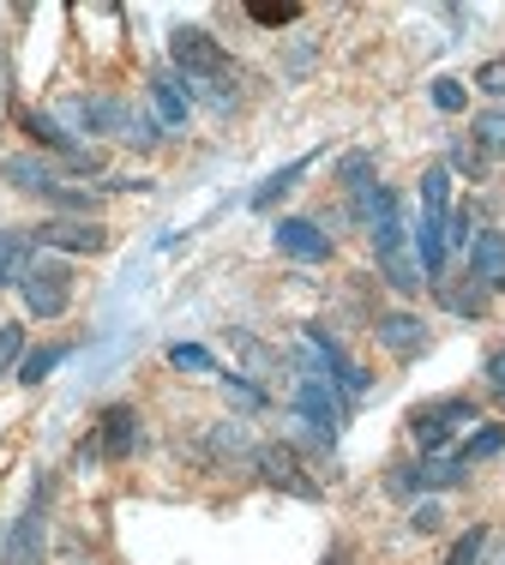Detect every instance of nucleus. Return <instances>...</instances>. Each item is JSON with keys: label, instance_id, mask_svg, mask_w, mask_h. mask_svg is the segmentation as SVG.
<instances>
[{"label": "nucleus", "instance_id": "nucleus-34", "mask_svg": "<svg viewBox=\"0 0 505 565\" xmlns=\"http://www.w3.org/2000/svg\"><path fill=\"white\" fill-rule=\"evenodd\" d=\"M475 90H487V97L505 103V61H482V66H475Z\"/></svg>", "mask_w": 505, "mask_h": 565}, {"label": "nucleus", "instance_id": "nucleus-7", "mask_svg": "<svg viewBox=\"0 0 505 565\" xmlns=\"http://www.w3.org/2000/svg\"><path fill=\"white\" fill-rule=\"evenodd\" d=\"M31 241H43L55 253H103L109 247V228L97 217H49L43 228H31Z\"/></svg>", "mask_w": 505, "mask_h": 565}, {"label": "nucleus", "instance_id": "nucleus-10", "mask_svg": "<svg viewBox=\"0 0 505 565\" xmlns=\"http://www.w3.org/2000/svg\"><path fill=\"white\" fill-rule=\"evenodd\" d=\"M66 120H73L78 132H115V139H127L132 132V109L115 97H78L66 103Z\"/></svg>", "mask_w": 505, "mask_h": 565}, {"label": "nucleus", "instance_id": "nucleus-6", "mask_svg": "<svg viewBox=\"0 0 505 565\" xmlns=\"http://www.w3.org/2000/svg\"><path fill=\"white\" fill-rule=\"evenodd\" d=\"M253 469H259L265 488L289 493V500H319V481H313V476H301L296 446H259V451H253Z\"/></svg>", "mask_w": 505, "mask_h": 565}, {"label": "nucleus", "instance_id": "nucleus-35", "mask_svg": "<svg viewBox=\"0 0 505 565\" xmlns=\"http://www.w3.org/2000/svg\"><path fill=\"white\" fill-rule=\"evenodd\" d=\"M385 488H391L397 500H409V493H421V476H416V463H397L391 476H385Z\"/></svg>", "mask_w": 505, "mask_h": 565}, {"label": "nucleus", "instance_id": "nucleus-15", "mask_svg": "<svg viewBox=\"0 0 505 565\" xmlns=\"http://www.w3.org/2000/svg\"><path fill=\"white\" fill-rule=\"evenodd\" d=\"M379 277L391 282L397 295H416L421 282H428V277H421V265L409 259V247H391V253H379Z\"/></svg>", "mask_w": 505, "mask_h": 565}, {"label": "nucleus", "instance_id": "nucleus-27", "mask_svg": "<svg viewBox=\"0 0 505 565\" xmlns=\"http://www.w3.org/2000/svg\"><path fill=\"white\" fill-rule=\"evenodd\" d=\"M470 241H475V211L458 205L445 217V253H470Z\"/></svg>", "mask_w": 505, "mask_h": 565}, {"label": "nucleus", "instance_id": "nucleus-31", "mask_svg": "<svg viewBox=\"0 0 505 565\" xmlns=\"http://www.w3.org/2000/svg\"><path fill=\"white\" fill-rule=\"evenodd\" d=\"M445 169H458V174H470V181H482V174H487V157L475 151L470 139H458V145H451V163H445Z\"/></svg>", "mask_w": 505, "mask_h": 565}, {"label": "nucleus", "instance_id": "nucleus-14", "mask_svg": "<svg viewBox=\"0 0 505 565\" xmlns=\"http://www.w3.org/2000/svg\"><path fill=\"white\" fill-rule=\"evenodd\" d=\"M151 109H157V127H163V132L187 127V90H181L169 73H157L151 78Z\"/></svg>", "mask_w": 505, "mask_h": 565}, {"label": "nucleus", "instance_id": "nucleus-33", "mask_svg": "<svg viewBox=\"0 0 505 565\" xmlns=\"http://www.w3.org/2000/svg\"><path fill=\"white\" fill-rule=\"evenodd\" d=\"M463 103H470V90L458 85V78H433V109H445V115H458Z\"/></svg>", "mask_w": 505, "mask_h": 565}, {"label": "nucleus", "instance_id": "nucleus-13", "mask_svg": "<svg viewBox=\"0 0 505 565\" xmlns=\"http://www.w3.org/2000/svg\"><path fill=\"white\" fill-rule=\"evenodd\" d=\"M0 174H7L12 186H19V193H36V199H55L61 193V169L55 163H43V157H7V163H0Z\"/></svg>", "mask_w": 505, "mask_h": 565}, {"label": "nucleus", "instance_id": "nucleus-11", "mask_svg": "<svg viewBox=\"0 0 505 565\" xmlns=\"http://www.w3.org/2000/svg\"><path fill=\"white\" fill-rule=\"evenodd\" d=\"M374 338H379V349H391L397 361H409V355H421L428 349V319H416V313H379L374 319Z\"/></svg>", "mask_w": 505, "mask_h": 565}, {"label": "nucleus", "instance_id": "nucleus-3", "mask_svg": "<svg viewBox=\"0 0 505 565\" xmlns=\"http://www.w3.org/2000/svg\"><path fill=\"white\" fill-rule=\"evenodd\" d=\"M19 295H24V313L31 319H61L73 307V271L61 259H31L19 277Z\"/></svg>", "mask_w": 505, "mask_h": 565}, {"label": "nucleus", "instance_id": "nucleus-26", "mask_svg": "<svg viewBox=\"0 0 505 565\" xmlns=\"http://www.w3.org/2000/svg\"><path fill=\"white\" fill-rule=\"evenodd\" d=\"M235 349H241V361H247V373H259V380H271L277 367H283V361L271 355V349H265L259 338H253V331H235Z\"/></svg>", "mask_w": 505, "mask_h": 565}, {"label": "nucleus", "instance_id": "nucleus-9", "mask_svg": "<svg viewBox=\"0 0 505 565\" xmlns=\"http://www.w3.org/2000/svg\"><path fill=\"white\" fill-rule=\"evenodd\" d=\"M271 241H277V253H289V259H301V265H325L331 259V235L313 217H283L271 228Z\"/></svg>", "mask_w": 505, "mask_h": 565}, {"label": "nucleus", "instance_id": "nucleus-32", "mask_svg": "<svg viewBox=\"0 0 505 565\" xmlns=\"http://www.w3.org/2000/svg\"><path fill=\"white\" fill-rule=\"evenodd\" d=\"M24 361V326H0V373H19Z\"/></svg>", "mask_w": 505, "mask_h": 565}, {"label": "nucleus", "instance_id": "nucleus-8", "mask_svg": "<svg viewBox=\"0 0 505 565\" xmlns=\"http://www.w3.org/2000/svg\"><path fill=\"white\" fill-rule=\"evenodd\" d=\"M97 451H103V463H127V457L139 451V409H132V403H109V409H103Z\"/></svg>", "mask_w": 505, "mask_h": 565}, {"label": "nucleus", "instance_id": "nucleus-28", "mask_svg": "<svg viewBox=\"0 0 505 565\" xmlns=\"http://www.w3.org/2000/svg\"><path fill=\"white\" fill-rule=\"evenodd\" d=\"M499 451H505V427H482V434H475V439H470V446H463L458 457L475 469V463H487V457H499Z\"/></svg>", "mask_w": 505, "mask_h": 565}, {"label": "nucleus", "instance_id": "nucleus-12", "mask_svg": "<svg viewBox=\"0 0 505 565\" xmlns=\"http://www.w3.org/2000/svg\"><path fill=\"white\" fill-rule=\"evenodd\" d=\"M470 277L482 282L487 295L505 289V235H499V228H475V241H470Z\"/></svg>", "mask_w": 505, "mask_h": 565}, {"label": "nucleus", "instance_id": "nucleus-22", "mask_svg": "<svg viewBox=\"0 0 505 565\" xmlns=\"http://www.w3.org/2000/svg\"><path fill=\"white\" fill-rule=\"evenodd\" d=\"M308 169H313V157H296V163H289V169H277L271 181H265L259 193H253V211H271L277 199H283V193H289V186H296V181H301V174H308Z\"/></svg>", "mask_w": 505, "mask_h": 565}, {"label": "nucleus", "instance_id": "nucleus-23", "mask_svg": "<svg viewBox=\"0 0 505 565\" xmlns=\"http://www.w3.org/2000/svg\"><path fill=\"white\" fill-rule=\"evenodd\" d=\"M421 211H433V217H451V169L433 163L421 174Z\"/></svg>", "mask_w": 505, "mask_h": 565}, {"label": "nucleus", "instance_id": "nucleus-5", "mask_svg": "<svg viewBox=\"0 0 505 565\" xmlns=\"http://www.w3.org/2000/svg\"><path fill=\"white\" fill-rule=\"evenodd\" d=\"M43 505H49V481L36 488L31 511H19V523L7 530V554H0V565H43L49 559V518H43Z\"/></svg>", "mask_w": 505, "mask_h": 565}, {"label": "nucleus", "instance_id": "nucleus-30", "mask_svg": "<svg viewBox=\"0 0 505 565\" xmlns=\"http://www.w3.org/2000/svg\"><path fill=\"white\" fill-rule=\"evenodd\" d=\"M482 547H487V530H482V523H475V530H463L458 542H451L445 565H475V559H482Z\"/></svg>", "mask_w": 505, "mask_h": 565}, {"label": "nucleus", "instance_id": "nucleus-1", "mask_svg": "<svg viewBox=\"0 0 505 565\" xmlns=\"http://www.w3.org/2000/svg\"><path fill=\"white\" fill-rule=\"evenodd\" d=\"M169 61H175V73L187 78V85H217V78H235L223 43L211 31H198V24H181V31L169 36Z\"/></svg>", "mask_w": 505, "mask_h": 565}, {"label": "nucleus", "instance_id": "nucleus-29", "mask_svg": "<svg viewBox=\"0 0 505 565\" xmlns=\"http://www.w3.org/2000/svg\"><path fill=\"white\" fill-rule=\"evenodd\" d=\"M169 367H181V373H217V361H211V349H198V343H169Z\"/></svg>", "mask_w": 505, "mask_h": 565}, {"label": "nucleus", "instance_id": "nucleus-16", "mask_svg": "<svg viewBox=\"0 0 505 565\" xmlns=\"http://www.w3.org/2000/svg\"><path fill=\"white\" fill-rule=\"evenodd\" d=\"M416 476H421V493H428V488H458V481L470 476V463H463L458 451H440V457H421Z\"/></svg>", "mask_w": 505, "mask_h": 565}, {"label": "nucleus", "instance_id": "nucleus-4", "mask_svg": "<svg viewBox=\"0 0 505 565\" xmlns=\"http://www.w3.org/2000/svg\"><path fill=\"white\" fill-rule=\"evenodd\" d=\"M296 415L319 434V446H331L337 439V427H343V403H337V392H331V380L325 373H301V385H296Z\"/></svg>", "mask_w": 505, "mask_h": 565}, {"label": "nucleus", "instance_id": "nucleus-37", "mask_svg": "<svg viewBox=\"0 0 505 565\" xmlns=\"http://www.w3.org/2000/svg\"><path fill=\"white\" fill-rule=\"evenodd\" d=\"M487 385H494V392H505V349H494V355H487Z\"/></svg>", "mask_w": 505, "mask_h": 565}, {"label": "nucleus", "instance_id": "nucleus-39", "mask_svg": "<svg viewBox=\"0 0 505 565\" xmlns=\"http://www.w3.org/2000/svg\"><path fill=\"white\" fill-rule=\"evenodd\" d=\"M499 409H505V392H499Z\"/></svg>", "mask_w": 505, "mask_h": 565}, {"label": "nucleus", "instance_id": "nucleus-19", "mask_svg": "<svg viewBox=\"0 0 505 565\" xmlns=\"http://www.w3.org/2000/svg\"><path fill=\"white\" fill-rule=\"evenodd\" d=\"M66 355H73V343H43V349H31V355L19 361V385H43Z\"/></svg>", "mask_w": 505, "mask_h": 565}, {"label": "nucleus", "instance_id": "nucleus-20", "mask_svg": "<svg viewBox=\"0 0 505 565\" xmlns=\"http://www.w3.org/2000/svg\"><path fill=\"white\" fill-rule=\"evenodd\" d=\"M205 446H211V457H247V463H253V451H259L241 422H217V427H211Z\"/></svg>", "mask_w": 505, "mask_h": 565}, {"label": "nucleus", "instance_id": "nucleus-18", "mask_svg": "<svg viewBox=\"0 0 505 565\" xmlns=\"http://www.w3.org/2000/svg\"><path fill=\"white\" fill-rule=\"evenodd\" d=\"M470 145L487 157V163H494V157L505 163V109H482V115H475V132H470Z\"/></svg>", "mask_w": 505, "mask_h": 565}, {"label": "nucleus", "instance_id": "nucleus-38", "mask_svg": "<svg viewBox=\"0 0 505 565\" xmlns=\"http://www.w3.org/2000/svg\"><path fill=\"white\" fill-rule=\"evenodd\" d=\"M0 554H7V530H0Z\"/></svg>", "mask_w": 505, "mask_h": 565}, {"label": "nucleus", "instance_id": "nucleus-21", "mask_svg": "<svg viewBox=\"0 0 505 565\" xmlns=\"http://www.w3.org/2000/svg\"><path fill=\"white\" fill-rule=\"evenodd\" d=\"M24 265H31V235L7 228V235H0V289H7V282H19Z\"/></svg>", "mask_w": 505, "mask_h": 565}, {"label": "nucleus", "instance_id": "nucleus-2", "mask_svg": "<svg viewBox=\"0 0 505 565\" xmlns=\"http://www.w3.org/2000/svg\"><path fill=\"white\" fill-rule=\"evenodd\" d=\"M470 422H482V409H475L470 397H433V403H416V409H409V439L428 457H440L451 446V434L470 427Z\"/></svg>", "mask_w": 505, "mask_h": 565}, {"label": "nucleus", "instance_id": "nucleus-17", "mask_svg": "<svg viewBox=\"0 0 505 565\" xmlns=\"http://www.w3.org/2000/svg\"><path fill=\"white\" fill-rule=\"evenodd\" d=\"M440 301L451 307V313H463V319H482L487 307H494V295H487L475 277H463L458 289H451V282H440Z\"/></svg>", "mask_w": 505, "mask_h": 565}, {"label": "nucleus", "instance_id": "nucleus-25", "mask_svg": "<svg viewBox=\"0 0 505 565\" xmlns=\"http://www.w3.org/2000/svg\"><path fill=\"white\" fill-rule=\"evenodd\" d=\"M247 19H253V24H265V31H283V24H296V19H301V7H296V0H253Z\"/></svg>", "mask_w": 505, "mask_h": 565}, {"label": "nucleus", "instance_id": "nucleus-36", "mask_svg": "<svg viewBox=\"0 0 505 565\" xmlns=\"http://www.w3.org/2000/svg\"><path fill=\"white\" fill-rule=\"evenodd\" d=\"M440 523H445V511L433 505V500H421L416 511H409V530H416V535H433V530H440Z\"/></svg>", "mask_w": 505, "mask_h": 565}, {"label": "nucleus", "instance_id": "nucleus-24", "mask_svg": "<svg viewBox=\"0 0 505 565\" xmlns=\"http://www.w3.org/2000/svg\"><path fill=\"white\" fill-rule=\"evenodd\" d=\"M337 181H343V193H355V199H362L367 186H379V181H374V151H350V157L337 163Z\"/></svg>", "mask_w": 505, "mask_h": 565}]
</instances>
